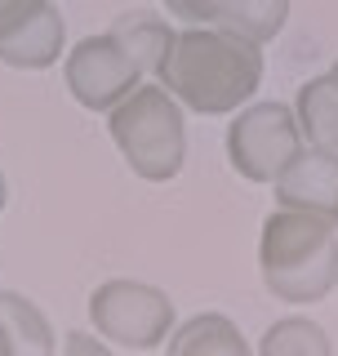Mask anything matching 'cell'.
I'll return each mask as SVG.
<instances>
[{
	"label": "cell",
	"instance_id": "cell-1",
	"mask_svg": "<svg viewBox=\"0 0 338 356\" xmlns=\"http://www.w3.org/2000/svg\"><path fill=\"white\" fill-rule=\"evenodd\" d=\"M156 81L196 116H227L263 85V44L223 27H183L169 36Z\"/></svg>",
	"mask_w": 338,
	"mask_h": 356
},
{
	"label": "cell",
	"instance_id": "cell-2",
	"mask_svg": "<svg viewBox=\"0 0 338 356\" xmlns=\"http://www.w3.org/2000/svg\"><path fill=\"white\" fill-rule=\"evenodd\" d=\"M169 36L174 31L165 18L147 14V9H129L103 36L72 44L63 63V81L72 89V98L85 111H111L125 94L143 85V76H156Z\"/></svg>",
	"mask_w": 338,
	"mask_h": 356
},
{
	"label": "cell",
	"instance_id": "cell-3",
	"mask_svg": "<svg viewBox=\"0 0 338 356\" xmlns=\"http://www.w3.org/2000/svg\"><path fill=\"white\" fill-rule=\"evenodd\" d=\"M258 272L280 303H321L338 285V227L316 214L276 205L258 232Z\"/></svg>",
	"mask_w": 338,
	"mask_h": 356
},
{
	"label": "cell",
	"instance_id": "cell-4",
	"mask_svg": "<svg viewBox=\"0 0 338 356\" xmlns=\"http://www.w3.org/2000/svg\"><path fill=\"white\" fill-rule=\"evenodd\" d=\"M107 129L120 161L143 183H169L187 161V116L165 85H138L107 111Z\"/></svg>",
	"mask_w": 338,
	"mask_h": 356
},
{
	"label": "cell",
	"instance_id": "cell-5",
	"mask_svg": "<svg viewBox=\"0 0 338 356\" xmlns=\"http://www.w3.org/2000/svg\"><path fill=\"white\" fill-rule=\"evenodd\" d=\"M89 325L103 334L111 348L152 352L178 325V312H174V298L165 289L116 276V281H103L89 294Z\"/></svg>",
	"mask_w": 338,
	"mask_h": 356
},
{
	"label": "cell",
	"instance_id": "cell-6",
	"mask_svg": "<svg viewBox=\"0 0 338 356\" xmlns=\"http://www.w3.org/2000/svg\"><path fill=\"white\" fill-rule=\"evenodd\" d=\"M227 165L245 183H276L303 152V129L289 103H245L227 125Z\"/></svg>",
	"mask_w": 338,
	"mask_h": 356
},
{
	"label": "cell",
	"instance_id": "cell-7",
	"mask_svg": "<svg viewBox=\"0 0 338 356\" xmlns=\"http://www.w3.org/2000/svg\"><path fill=\"white\" fill-rule=\"evenodd\" d=\"M276 205L316 214L338 227V152L303 147L276 178Z\"/></svg>",
	"mask_w": 338,
	"mask_h": 356
},
{
	"label": "cell",
	"instance_id": "cell-8",
	"mask_svg": "<svg viewBox=\"0 0 338 356\" xmlns=\"http://www.w3.org/2000/svg\"><path fill=\"white\" fill-rule=\"evenodd\" d=\"M63 44H67V22L58 5L45 0L40 14H31L18 31L0 36V63L14 67V72H45L63 58Z\"/></svg>",
	"mask_w": 338,
	"mask_h": 356
},
{
	"label": "cell",
	"instance_id": "cell-9",
	"mask_svg": "<svg viewBox=\"0 0 338 356\" xmlns=\"http://www.w3.org/2000/svg\"><path fill=\"white\" fill-rule=\"evenodd\" d=\"M58 348L45 312L31 298L0 289V356H49Z\"/></svg>",
	"mask_w": 338,
	"mask_h": 356
},
{
	"label": "cell",
	"instance_id": "cell-10",
	"mask_svg": "<svg viewBox=\"0 0 338 356\" xmlns=\"http://www.w3.org/2000/svg\"><path fill=\"white\" fill-rule=\"evenodd\" d=\"M165 343L174 356H245L250 352L245 334L223 312H196V316H187L183 325L169 330Z\"/></svg>",
	"mask_w": 338,
	"mask_h": 356
},
{
	"label": "cell",
	"instance_id": "cell-11",
	"mask_svg": "<svg viewBox=\"0 0 338 356\" xmlns=\"http://www.w3.org/2000/svg\"><path fill=\"white\" fill-rule=\"evenodd\" d=\"M289 0H209V27L236 31V36L267 44L285 31Z\"/></svg>",
	"mask_w": 338,
	"mask_h": 356
},
{
	"label": "cell",
	"instance_id": "cell-12",
	"mask_svg": "<svg viewBox=\"0 0 338 356\" xmlns=\"http://www.w3.org/2000/svg\"><path fill=\"white\" fill-rule=\"evenodd\" d=\"M294 116H298L303 143L338 152V72L334 67L325 76H312L307 85H298Z\"/></svg>",
	"mask_w": 338,
	"mask_h": 356
},
{
	"label": "cell",
	"instance_id": "cell-13",
	"mask_svg": "<svg viewBox=\"0 0 338 356\" xmlns=\"http://www.w3.org/2000/svg\"><path fill=\"white\" fill-rule=\"evenodd\" d=\"M330 348H334L330 334L307 316H285L258 339L263 356H330Z\"/></svg>",
	"mask_w": 338,
	"mask_h": 356
},
{
	"label": "cell",
	"instance_id": "cell-14",
	"mask_svg": "<svg viewBox=\"0 0 338 356\" xmlns=\"http://www.w3.org/2000/svg\"><path fill=\"white\" fill-rule=\"evenodd\" d=\"M40 5L45 0H0V36L18 31L31 14H40Z\"/></svg>",
	"mask_w": 338,
	"mask_h": 356
},
{
	"label": "cell",
	"instance_id": "cell-15",
	"mask_svg": "<svg viewBox=\"0 0 338 356\" xmlns=\"http://www.w3.org/2000/svg\"><path fill=\"white\" fill-rule=\"evenodd\" d=\"M165 9L187 27H209V0H165Z\"/></svg>",
	"mask_w": 338,
	"mask_h": 356
},
{
	"label": "cell",
	"instance_id": "cell-16",
	"mask_svg": "<svg viewBox=\"0 0 338 356\" xmlns=\"http://www.w3.org/2000/svg\"><path fill=\"white\" fill-rule=\"evenodd\" d=\"M107 348H111V343L103 339V334H67V339H63V352H89V356H107Z\"/></svg>",
	"mask_w": 338,
	"mask_h": 356
},
{
	"label": "cell",
	"instance_id": "cell-17",
	"mask_svg": "<svg viewBox=\"0 0 338 356\" xmlns=\"http://www.w3.org/2000/svg\"><path fill=\"white\" fill-rule=\"evenodd\" d=\"M5 205H9V178H5V170H0V214H5Z\"/></svg>",
	"mask_w": 338,
	"mask_h": 356
},
{
	"label": "cell",
	"instance_id": "cell-18",
	"mask_svg": "<svg viewBox=\"0 0 338 356\" xmlns=\"http://www.w3.org/2000/svg\"><path fill=\"white\" fill-rule=\"evenodd\" d=\"M334 72H338V63H334Z\"/></svg>",
	"mask_w": 338,
	"mask_h": 356
}]
</instances>
